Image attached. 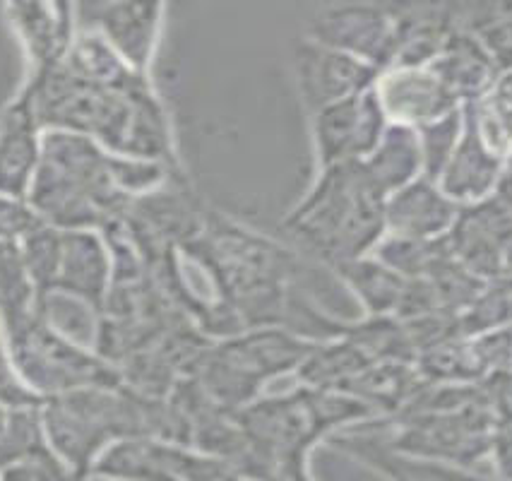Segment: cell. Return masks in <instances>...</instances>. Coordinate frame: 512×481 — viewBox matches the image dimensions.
Instances as JSON below:
<instances>
[{"mask_svg": "<svg viewBox=\"0 0 512 481\" xmlns=\"http://www.w3.org/2000/svg\"><path fill=\"white\" fill-rule=\"evenodd\" d=\"M315 260L335 267L371 255L385 236V198L361 164L315 171L279 224Z\"/></svg>", "mask_w": 512, "mask_h": 481, "instance_id": "6da1fadb", "label": "cell"}, {"mask_svg": "<svg viewBox=\"0 0 512 481\" xmlns=\"http://www.w3.org/2000/svg\"><path fill=\"white\" fill-rule=\"evenodd\" d=\"M111 152L85 135L49 130L27 200L61 231H101L128 215L130 200L111 181Z\"/></svg>", "mask_w": 512, "mask_h": 481, "instance_id": "7a4b0ae2", "label": "cell"}, {"mask_svg": "<svg viewBox=\"0 0 512 481\" xmlns=\"http://www.w3.org/2000/svg\"><path fill=\"white\" fill-rule=\"evenodd\" d=\"M3 330L17 380L41 402L75 390L123 385L116 366L51 323L41 308L8 320Z\"/></svg>", "mask_w": 512, "mask_h": 481, "instance_id": "3957f363", "label": "cell"}, {"mask_svg": "<svg viewBox=\"0 0 512 481\" xmlns=\"http://www.w3.org/2000/svg\"><path fill=\"white\" fill-rule=\"evenodd\" d=\"M306 37L359 58L383 73L395 63L402 37L400 0L327 3L311 15Z\"/></svg>", "mask_w": 512, "mask_h": 481, "instance_id": "277c9868", "label": "cell"}, {"mask_svg": "<svg viewBox=\"0 0 512 481\" xmlns=\"http://www.w3.org/2000/svg\"><path fill=\"white\" fill-rule=\"evenodd\" d=\"M308 123L315 171L366 162L390 126L373 87L315 111L308 116Z\"/></svg>", "mask_w": 512, "mask_h": 481, "instance_id": "5b68a950", "label": "cell"}, {"mask_svg": "<svg viewBox=\"0 0 512 481\" xmlns=\"http://www.w3.org/2000/svg\"><path fill=\"white\" fill-rule=\"evenodd\" d=\"M77 25L99 32L135 73L150 75L166 27L164 3H77Z\"/></svg>", "mask_w": 512, "mask_h": 481, "instance_id": "8992f818", "label": "cell"}, {"mask_svg": "<svg viewBox=\"0 0 512 481\" xmlns=\"http://www.w3.org/2000/svg\"><path fill=\"white\" fill-rule=\"evenodd\" d=\"M291 70L299 99L311 116L325 106L344 102L366 92L378 80V70L359 58L330 49L318 41L303 37L291 53Z\"/></svg>", "mask_w": 512, "mask_h": 481, "instance_id": "52a82bcc", "label": "cell"}, {"mask_svg": "<svg viewBox=\"0 0 512 481\" xmlns=\"http://www.w3.org/2000/svg\"><path fill=\"white\" fill-rule=\"evenodd\" d=\"M505 162L508 157L493 145L481 126L476 104L462 106L460 140L436 183L455 205L467 207L484 203L496 193Z\"/></svg>", "mask_w": 512, "mask_h": 481, "instance_id": "ba28073f", "label": "cell"}, {"mask_svg": "<svg viewBox=\"0 0 512 481\" xmlns=\"http://www.w3.org/2000/svg\"><path fill=\"white\" fill-rule=\"evenodd\" d=\"M445 241L452 258L481 282L505 275L512 243V212L496 198L460 207Z\"/></svg>", "mask_w": 512, "mask_h": 481, "instance_id": "9c48e42d", "label": "cell"}, {"mask_svg": "<svg viewBox=\"0 0 512 481\" xmlns=\"http://www.w3.org/2000/svg\"><path fill=\"white\" fill-rule=\"evenodd\" d=\"M8 27L27 61V77H39L65 63L77 37V10L70 3H10Z\"/></svg>", "mask_w": 512, "mask_h": 481, "instance_id": "30bf717a", "label": "cell"}, {"mask_svg": "<svg viewBox=\"0 0 512 481\" xmlns=\"http://www.w3.org/2000/svg\"><path fill=\"white\" fill-rule=\"evenodd\" d=\"M113 289V255L104 234L94 229L63 231L61 263L51 296H63L94 316L104 313Z\"/></svg>", "mask_w": 512, "mask_h": 481, "instance_id": "8fae6325", "label": "cell"}, {"mask_svg": "<svg viewBox=\"0 0 512 481\" xmlns=\"http://www.w3.org/2000/svg\"><path fill=\"white\" fill-rule=\"evenodd\" d=\"M373 89L388 121L412 130L424 128L462 109L450 89L433 73L431 65L383 70Z\"/></svg>", "mask_w": 512, "mask_h": 481, "instance_id": "7c38bea8", "label": "cell"}, {"mask_svg": "<svg viewBox=\"0 0 512 481\" xmlns=\"http://www.w3.org/2000/svg\"><path fill=\"white\" fill-rule=\"evenodd\" d=\"M327 443L337 453L354 457L388 481H498L496 477L476 472V469H464L448 465V462L402 453L371 431L337 433Z\"/></svg>", "mask_w": 512, "mask_h": 481, "instance_id": "4fadbf2b", "label": "cell"}, {"mask_svg": "<svg viewBox=\"0 0 512 481\" xmlns=\"http://www.w3.org/2000/svg\"><path fill=\"white\" fill-rule=\"evenodd\" d=\"M41 130L32 97L25 89L0 111V195L27 198L41 164Z\"/></svg>", "mask_w": 512, "mask_h": 481, "instance_id": "5bb4252c", "label": "cell"}, {"mask_svg": "<svg viewBox=\"0 0 512 481\" xmlns=\"http://www.w3.org/2000/svg\"><path fill=\"white\" fill-rule=\"evenodd\" d=\"M460 215L455 205L431 178L421 176L385 198V234L416 241L448 239Z\"/></svg>", "mask_w": 512, "mask_h": 481, "instance_id": "9a60e30c", "label": "cell"}, {"mask_svg": "<svg viewBox=\"0 0 512 481\" xmlns=\"http://www.w3.org/2000/svg\"><path fill=\"white\" fill-rule=\"evenodd\" d=\"M431 70L450 89L460 106L479 104L500 75L481 41L464 27L450 34L436 61L431 63Z\"/></svg>", "mask_w": 512, "mask_h": 481, "instance_id": "2e32d148", "label": "cell"}, {"mask_svg": "<svg viewBox=\"0 0 512 481\" xmlns=\"http://www.w3.org/2000/svg\"><path fill=\"white\" fill-rule=\"evenodd\" d=\"M366 176L371 178L375 188L383 193V198L395 193L416 178L424 176V157H421L419 135L412 128L395 126L390 123L383 133L375 150L368 154L366 162H361Z\"/></svg>", "mask_w": 512, "mask_h": 481, "instance_id": "e0dca14e", "label": "cell"}, {"mask_svg": "<svg viewBox=\"0 0 512 481\" xmlns=\"http://www.w3.org/2000/svg\"><path fill=\"white\" fill-rule=\"evenodd\" d=\"M335 277L349 294L359 301L366 318H395L397 308H400L404 284L397 272H392L388 265L380 263L373 255H363V258L347 260L332 267Z\"/></svg>", "mask_w": 512, "mask_h": 481, "instance_id": "ac0fdd59", "label": "cell"}, {"mask_svg": "<svg viewBox=\"0 0 512 481\" xmlns=\"http://www.w3.org/2000/svg\"><path fill=\"white\" fill-rule=\"evenodd\" d=\"M371 364L373 361L356 344L344 340V337H332V340L313 344L311 352L306 354L299 371H296V378L303 388L342 393L351 380Z\"/></svg>", "mask_w": 512, "mask_h": 481, "instance_id": "d6986e66", "label": "cell"}, {"mask_svg": "<svg viewBox=\"0 0 512 481\" xmlns=\"http://www.w3.org/2000/svg\"><path fill=\"white\" fill-rule=\"evenodd\" d=\"M419 376L433 385H474L486 380V368L474 337L457 335L416 356Z\"/></svg>", "mask_w": 512, "mask_h": 481, "instance_id": "ffe728a7", "label": "cell"}, {"mask_svg": "<svg viewBox=\"0 0 512 481\" xmlns=\"http://www.w3.org/2000/svg\"><path fill=\"white\" fill-rule=\"evenodd\" d=\"M462 27L481 41L498 73H512V0L462 3Z\"/></svg>", "mask_w": 512, "mask_h": 481, "instance_id": "44dd1931", "label": "cell"}, {"mask_svg": "<svg viewBox=\"0 0 512 481\" xmlns=\"http://www.w3.org/2000/svg\"><path fill=\"white\" fill-rule=\"evenodd\" d=\"M450 253L448 241H416L385 234L373 248V258L388 265L402 279H428L436 265Z\"/></svg>", "mask_w": 512, "mask_h": 481, "instance_id": "7402d4cb", "label": "cell"}, {"mask_svg": "<svg viewBox=\"0 0 512 481\" xmlns=\"http://www.w3.org/2000/svg\"><path fill=\"white\" fill-rule=\"evenodd\" d=\"M39 308V294L27 272L20 243H0V320L8 323Z\"/></svg>", "mask_w": 512, "mask_h": 481, "instance_id": "603a6c76", "label": "cell"}, {"mask_svg": "<svg viewBox=\"0 0 512 481\" xmlns=\"http://www.w3.org/2000/svg\"><path fill=\"white\" fill-rule=\"evenodd\" d=\"M460 325L467 337H479L512 325V272L484 282L472 306L462 313Z\"/></svg>", "mask_w": 512, "mask_h": 481, "instance_id": "cb8c5ba5", "label": "cell"}, {"mask_svg": "<svg viewBox=\"0 0 512 481\" xmlns=\"http://www.w3.org/2000/svg\"><path fill=\"white\" fill-rule=\"evenodd\" d=\"M61 239L63 231L44 222L20 243L22 258H25L27 272L32 277L34 289H37L41 306L56 287L58 263H61Z\"/></svg>", "mask_w": 512, "mask_h": 481, "instance_id": "d4e9b609", "label": "cell"}, {"mask_svg": "<svg viewBox=\"0 0 512 481\" xmlns=\"http://www.w3.org/2000/svg\"><path fill=\"white\" fill-rule=\"evenodd\" d=\"M481 126L505 157L512 154V73H500L491 92L476 104Z\"/></svg>", "mask_w": 512, "mask_h": 481, "instance_id": "484cf974", "label": "cell"}, {"mask_svg": "<svg viewBox=\"0 0 512 481\" xmlns=\"http://www.w3.org/2000/svg\"><path fill=\"white\" fill-rule=\"evenodd\" d=\"M462 133V109L455 114L440 118V121L428 123V126L416 130L421 145V157H424V176L438 181L440 171L448 164L452 150Z\"/></svg>", "mask_w": 512, "mask_h": 481, "instance_id": "4316f807", "label": "cell"}, {"mask_svg": "<svg viewBox=\"0 0 512 481\" xmlns=\"http://www.w3.org/2000/svg\"><path fill=\"white\" fill-rule=\"evenodd\" d=\"M0 481H82L49 445L0 469Z\"/></svg>", "mask_w": 512, "mask_h": 481, "instance_id": "83f0119b", "label": "cell"}, {"mask_svg": "<svg viewBox=\"0 0 512 481\" xmlns=\"http://www.w3.org/2000/svg\"><path fill=\"white\" fill-rule=\"evenodd\" d=\"M44 219L27 198L0 195V243H22Z\"/></svg>", "mask_w": 512, "mask_h": 481, "instance_id": "f1b7e54d", "label": "cell"}, {"mask_svg": "<svg viewBox=\"0 0 512 481\" xmlns=\"http://www.w3.org/2000/svg\"><path fill=\"white\" fill-rule=\"evenodd\" d=\"M486 373H512V325L474 337Z\"/></svg>", "mask_w": 512, "mask_h": 481, "instance_id": "f546056e", "label": "cell"}, {"mask_svg": "<svg viewBox=\"0 0 512 481\" xmlns=\"http://www.w3.org/2000/svg\"><path fill=\"white\" fill-rule=\"evenodd\" d=\"M37 400L25 385L20 383L13 371V364H10L8 354V340H5L3 320H0V405L20 407V405H39Z\"/></svg>", "mask_w": 512, "mask_h": 481, "instance_id": "4dcf8cb0", "label": "cell"}, {"mask_svg": "<svg viewBox=\"0 0 512 481\" xmlns=\"http://www.w3.org/2000/svg\"><path fill=\"white\" fill-rule=\"evenodd\" d=\"M484 388L496 426L512 424V373H491L484 380Z\"/></svg>", "mask_w": 512, "mask_h": 481, "instance_id": "1f68e13d", "label": "cell"}, {"mask_svg": "<svg viewBox=\"0 0 512 481\" xmlns=\"http://www.w3.org/2000/svg\"><path fill=\"white\" fill-rule=\"evenodd\" d=\"M488 465L498 481H512V424L496 426L493 431Z\"/></svg>", "mask_w": 512, "mask_h": 481, "instance_id": "d6a6232c", "label": "cell"}, {"mask_svg": "<svg viewBox=\"0 0 512 481\" xmlns=\"http://www.w3.org/2000/svg\"><path fill=\"white\" fill-rule=\"evenodd\" d=\"M493 198H496L500 205L508 207V210L512 212V154L508 157V162H505V169H503V174H500L498 188H496V193H493Z\"/></svg>", "mask_w": 512, "mask_h": 481, "instance_id": "836d02e7", "label": "cell"}, {"mask_svg": "<svg viewBox=\"0 0 512 481\" xmlns=\"http://www.w3.org/2000/svg\"><path fill=\"white\" fill-rule=\"evenodd\" d=\"M508 272H512V243H510V251H508Z\"/></svg>", "mask_w": 512, "mask_h": 481, "instance_id": "e575fe53", "label": "cell"}]
</instances>
